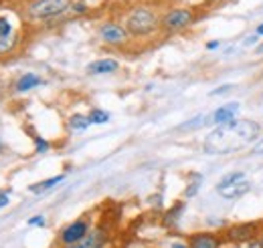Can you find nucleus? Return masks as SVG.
Returning a JSON list of instances; mask_svg holds the SVG:
<instances>
[{"label":"nucleus","mask_w":263,"mask_h":248,"mask_svg":"<svg viewBox=\"0 0 263 248\" xmlns=\"http://www.w3.org/2000/svg\"><path fill=\"white\" fill-rule=\"evenodd\" d=\"M259 123L249 119H233L229 123H221L217 131L206 137V152L209 154H231L241 150L243 146L251 143L259 133Z\"/></svg>","instance_id":"f257e3e1"},{"label":"nucleus","mask_w":263,"mask_h":248,"mask_svg":"<svg viewBox=\"0 0 263 248\" xmlns=\"http://www.w3.org/2000/svg\"><path fill=\"white\" fill-rule=\"evenodd\" d=\"M124 27L130 36H148L160 29V14L150 6H134L126 14Z\"/></svg>","instance_id":"f03ea898"},{"label":"nucleus","mask_w":263,"mask_h":248,"mask_svg":"<svg viewBox=\"0 0 263 248\" xmlns=\"http://www.w3.org/2000/svg\"><path fill=\"white\" fill-rule=\"evenodd\" d=\"M73 4V0H29L25 12L31 20H51L65 14Z\"/></svg>","instance_id":"7ed1b4c3"},{"label":"nucleus","mask_w":263,"mask_h":248,"mask_svg":"<svg viewBox=\"0 0 263 248\" xmlns=\"http://www.w3.org/2000/svg\"><path fill=\"white\" fill-rule=\"evenodd\" d=\"M197 20V14L193 8L189 6H176V8H170L166 10L164 14H160V29L168 34H174V32H180L184 29H189L193 23Z\"/></svg>","instance_id":"20e7f679"},{"label":"nucleus","mask_w":263,"mask_h":248,"mask_svg":"<svg viewBox=\"0 0 263 248\" xmlns=\"http://www.w3.org/2000/svg\"><path fill=\"white\" fill-rule=\"evenodd\" d=\"M99 38L105 43V45H111V47H120V45H126L128 38H130V32L124 25L120 23H114V20H107L99 27Z\"/></svg>","instance_id":"39448f33"},{"label":"nucleus","mask_w":263,"mask_h":248,"mask_svg":"<svg viewBox=\"0 0 263 248\" xmlns=\"http://www.w3.org/2000/svg\"><path fill=\"white\" fill-rule=\"evenodd\" d=\"M87 234H89V222L87 220H75L73 224H69L61 232V242L65 246H69V244H75V242L83 240Z\"/></svg>","instance_id":"423d86ee"},{"label":"nucleus","mask_w":263,"mask_h":248,"mask_svg":"<svg viewBox=\"0 0 263 248\" xmlns=\"http://www.w3.org/2000/svg\"><path fill=\"white\" fill-rule=\"evenodd\" d=\"M257 234V224H239V226H233L229 228L227 236H229L231 242H251Z\"/></svg>","instance_id":"0eeeda50"},{"label":"nucleus","mask_w":263,"mask_h":248,"mask_svg":"<svg viewBox=\"0 0 263 248\" xmlns=\"http://www.w3.org/2000/svg\"><path fill=\"white\" fill-rule=\"evenodd\" d=\"M237 113H239V103H227V105H221L219 109H215L211 113L213 117V123L221 125V123H229L233 119H237Z\"/></svg>","instance_id":"6e6552de"},{"label":"nucleus","mask_w":263,"mask_h":248,"mask_svg":"<svg viewBox=\"0 0 263 248\" xmlns=\"http://www.w3.org/2000/svg\"><path fill=\"white\" fill-rule=\"evenodd\" d=\"M105 234L101 230H91L83 240L75 242V244H69L65 248H103L105 246Z\"/></svg>","instance_id":"1a4fd4ad"},{"label":"nucleus","mask_w":263,"mask_h":248,"mask_svg":"<svg viewBox=\"0 0 263 248\" xmlns=\"http://www.w3.org/2000/svg\"><path fill=\"white\" fill-rule=\"evenodd\" d=\"M221 240L211 234V232H200V234H193L189 240V248H219Z\"/></svg>","instance_id":"9d476101"},{"label":"nucleus","mask_w":263,"mask_h":248,"mask_svg":"<svg viewBox=\"0 0 263 248\" xmlns=\"http://www.w3.org/2000/svg\"><path fill=\"white\" fill-rule=\"evenodd\" d=\"M120 67V63L116 59H99V61L89 63L87 73L89 75H107V73H116Z\"/></svg>","instance_id":"9b49d317"},{"label":"nucleus","mask_w":263,"mask_h":248,"mask_svg":"<svg viewBox=\"0 0 263 248\" xmlns=\"http://www.w3.org/2000/svg\"><path fill=\"white\" fill-rule=\"evenodd\" d=\"M249 190H251V184L245 182V180H241V182H237V184H231V186L221 188L219 192H221L223 198L231 200V198H241V196H245Z\"/></svg>","instance_id":"f8f14e48"},{"label":"nucleus","mask_w":263,"mask_h":248,"mask_svg":"<svg viewBox=\"0 0 263 248\" xmlns=\"http://www.w3.org/2000/svg\"><path fill=\"white\" fill-rule=\"evenodd\" d=\"M43 81H41V77L39 75H34V73H25L18 81H16V91H21V93H25V91H31L34 87H39Z\"/></svg>","instance_id":"ddd939ff"},{"label":"nucleus","mask_w":263,"mask_h":248,"mask_svg":"<svg viewBox=\"0 0 263 248\" xmlns=\"http://www.w3.org/2000/svg\"><path fill=\"white\" fill-rule=\"evenodd\" d=\"M16 43H18V32L16 31H10L8 34H0V55L12 53Z\"/></svg>","instance_id":"4468645a"},{"label":"nucleus","mask_w":263,"mask_h":248,"mask_svg":"<svg viewBox=\"0 0 263 248\" xmlns=\"http://www.w3.org/2000/svg\"><path fill=\"white\" fill-rule=\"evenodd\" d=\"M91 125V121H89V117L87 115H73L71 119H69V127L71 129H75V131H83V129H87Z\"/></svg>","instance_id":"2eb2a0df"},{"label":"nucleus","mask_w":263,"mask_h":248,"mask_svg":"<svg viewBox=\"0 0 263 248\" xmlns=\"http://www.w3.org/2000/svg\"><path fill=\"white\" fill-rule=\"evenodd\" d=\"M241 180H245V174H243V172H231V174H227V176L217 184V190H221V188H225V186H231V184H237V182H241Z\"/></svg>","instance_id":"dca6fc26"},{"label":"nucleus","mask_w":263,"mask_h":248,"mask_svg":"<svg viewBox=\"0 0 263 248\" xmlns=\"http://www.w3.org/2000/svg\"><path fill=\"white\" fill-rule=\"evenodd\" d=\"M63 180V176H55V178H49V180H45V182H41V184H34L31 186L33 192H43V190H49V188H53L55 184H59Z\"/></svg>","instance_id":"f3484780"},{"label":"nucleus","mask_w":263,"mask_h":248,"mask_svg":"<svg viewBox=\"0 0 263 248\" xmlns=\"http://www.w3.org/2000/svg\"><path fill=\"white\" fill-rule=\"evenodd\" d=\"M87 117H89L91 123H105V121H109V113L103 111V109H93Z\"/></svg>","instance_id":"a211bd4d"},{"label":"nucleus","mask_w":263,"mask_h":248,"mask_svg":"<svg viewBox=\"0 0 263 248\" xmlns=\"http://www.w3.org/2000/svg\"><path fill=\"white\" fill-rule=\"evenodd\" d=\"M10 31H14L12 25H10V20L6 16H0V34H8Z\"/></svg>","instance_id":"6ab92c4d"},{"label":"nucleus","mask_w":263,"mask_h":248,"mask_svg":"<svg viewBox=\"0 0 263 248\" xmlns=\"http://www.w3.org/2000/svg\"><path fill=\"white\" fill-rule=\"evenodd\" d=\"M198 186H200V180H195V184H193V186H189V188H186V192H184V196H186V198H191V196H195V194H197V190H198Z\"/></svg>","instance_id":"aec40b11"},{"label":"nucleus","mask_w":263,"mask_h":248,"mask_svg":"<svg viewBox=\"0 0 263 248\" xmlns=\"http://www.w3.org/2000/svg\"><path fill=\"white\" fill-rule=\"evenodd\" d=\"M34 143H36V152H47V150H49V143H47L45 139H41V137H36Z\"/></svg>","instance_id":"412c9836"},{"label":"nucleus","mask_w":263,"mask_h":248,"mask_svg":"<svg viewBox=\"0 0 263 248\" xmlns=\"http://www.w3.org/2000/svg\"><path fill=\"white\" fill-rule=\"evenodd\" d=\"M29 224H31V226H45V218H43V216H33L31 220H29Z\"/></svg>","instance_id":"4be33fe9"},{"label":"nucleus","mask_w":263,"mask_h":248,"mask_svg":"<svg viewBox=\"0 0 263 248\" xmlns=\"http://www.w3.org/2000/svg\"><path fill=\"white\" fill-rule=\"evenodd\" d=\"M231 89H233V85H223V87H217L211 95H223L227 93V91H231Z\"/></svg>","instance_id":"5701e85b"},{"label":"nucleus","mask_w":263,"mask_h":248,"mask_svg":"<svg viewBox=\"0 0 263 248\" xmlns=\"http://www.w3.org/2000/svg\"><path fill=\"white\" fill-rule=\"evenodd\" d=\"M8 204V194L6 192H0V208H4Z\"/></svg>","instance_id":"b1692460"},{"label":"nucleus","mask_w":263,"mask_h":248,"mask_svg":"<svg viewBox=\"0 0 263 248\" xmlns=\"http://www.w3.org/2000/svg\"><path fill=\"white\" fill-rule=\"evenodd\" d=\"M219 47H221L219 40H211V43H206V49H209V51H215V49H219Z\"/></svg>","instance_id":"393cba45"},{"label":"nucleus","mask_w":263,"mask_h":248,"mask_svg":"<svg viewBox=\"0 0 263 248\" xmlns=\"http://www.w3.org/2000/svg\"><path fill=\"white\" fill-rule=\"evenodd\" d=\"M247 248H263V244H261V240H251Z\"/></svg>","instance_id":"a878e982"},{"label":"nucleus","mask_w":263,"mask_h":248,"mask_svg":"<svg viewBox=\"0 0 263 248\" xmlns=\"http://www.w3.org/2000/svg\"><path fill=\"white\" fill-rule=\"evenodd\" d=\"M257 38H259V34H255V36H249V38H247V45H255V43H257Z\"/></svg>","instance_id":"bb28decb"},{"label":"nucleus","mask_w":263,"mask_h":248,"mask_svg":"<svg viewBox=\"0 0 263 248\" xmlns=\"http://www.w3.org/2000/svg\"><path fill=\"white\" fill-rule=\"evenodd\" d=\"M253 152H255V154H263V139L259 141V143H257V148H255Z\"/></svg>","instance_id":"cd10ccee"},{"label":"nucleus","mask_w":263,"mask_h":248,"mask_svg":"<svg viewBox=\"0 0 263 248\" xmlns=\"http://www.w3.org/2000/svg\"><path fill=\"white\" fill-rule=\"evenodd\" d=\"M255 34H259V36H263V23L257 27V31H255Z\"/></svg>","instance_id":"c85d7f7f"},{"label":"nucleus","mask_w":263,"mask_h":248,"mask_svg":"<svg viewBox=\"0 0 263 248\" xmlns=\"http://www.w3.org/2000/svg\"><path fill=\"white\" fill-rule=\"evenodd\" d=\"M0 152H2V143H0Z\"/></svg>","instance_id":"c756f323"},{"label":"nucleus","mask_w":263,"mask_h":248,"mask_svg":"<svg viewBox=\"0 0 263 248\" xmlns=\"http://www.w3.org/2000/svg\"><path fill=\"white\" fill-rule=\"evenodd\" d=\"M204 2H213V0H204Z\"/></svg>","instance_id":"7c9ffc66"}]
</instances>
